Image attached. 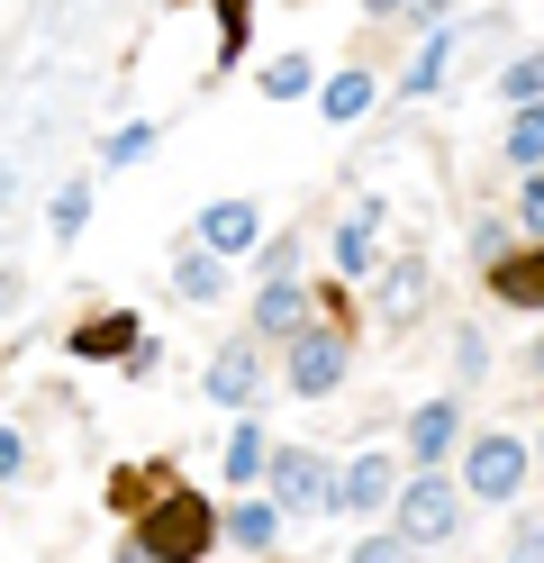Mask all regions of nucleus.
Returning a JSON list of instances; mask_svg holds the SVG:
<instances>
[{
    "mask_svg": "<svg viewBox=\"0 0 544 563\" xmlns=\"http://www.w3.org/2000/svg\"><path fill=\"white\" fill-rule=\"evenodd\" d=\"M535 373H544V336H535Z\"/></svg>",
    "mask_w": 544,
    "mask_h": 563,
    "instance_id": "obj_34",
    "label": "nucleus"
},
{
    "mask_svg": "<svg viewBox=\"0 0 544 563\" xmlns=\"http://www.w3.org/2000/svg\"><path fill=\"white\" fill-rule=\"evenodd\" d=\"M254 82H264V100H300V91H309L318 74H309V55H273V64H264Z\"/></svg>",
    "mask_w": 544,
    "mask_h": 563,
    "instance_id": "obj_16",
    "label": "nucleus"
},
{
    "mask_svg": "<svg viewBox=\"0 0 544 563\" xmlns=\"http://www.w3.org/2000/svg\"><path fill=\"white\" fill-rule=\"evenodd\" d=\"M136 545L155 554V563H209V545H218V509L200 500V490L164 482L155 500H145V518H136Z\"/></svg>",
    "mask_w": 544,
    "mask_h": 563,
    "instance_id": "obj_1",
    "label": "nucleus"
},
{
    "mask_svg": "<svg viewBox=\"0 0 544 563\" xmlns=\"http://www.w3.org/2000/svg\"><path fill=\"white\" fill-rule=\"evenodd\" d=\"M19 473H27V437L0 428V482H19Z\"/></svg>",
    "mask_w": 544,
    "mask_h": 563,
    "instance_id": "obj_27",
    "label": "nucleus"
},
{
    "mask_svg": "<svg viewBox=\"0 0 544 563\" xmlns=\"http://www.w3.org/2000/svg\"><path fill=\"white\" fill-rule=\"evenodd\" d=\"M318 100H326V119H363V100H373V82H363V74H336V82H326Z\"/></svg>",
    "mask_w": 544,
    "mask_h": 563,
    "instance_id": "obj_22",
    "label": "nucleus"
},
{
    "mask_svg": "<svg viewBox=\"0 0 544 563\" xmlns=\"http://www.w3.org/2000/svg\"><path fill=\"white\" fill-rule=\"evenodd\" d=\"M390 500H399V473H390V454H354V464L336 473V509L373 518V509H390Z\"/></svg>",
    "mask_w": 544,
    "mask_h": 563,
    "instance_id": "obj_6",
    "label": "nucleus"
},
{
    "mask_svg": "<svg viewBox=\"0 0 544 563\" xmlns=\"http://www.w3.org/2000/svg\"><path fill=\"white\" fill-rule=\"evenodd\" d=\"M145 155H155V128H119L109 136V164H145Z\"/></svg>",
    "mask_w": 544,
    "mask_h": 563,
    "instance_id": "obj_25",
    "label": "nucleus"
},
{
    "mask_svg": "<svg viewBox=\"0 0 544 563\" xmlns=\"http://www.w3.org/2000/svg\"><path fill=\"white\" fill-rule=\"evenodd\" d=\"M245 46V0H218V55Z\"/></svg>",
    "mask_w": 544,
    "mask_h": 563,
    "instance_id": "obj_26",
    "label": "nucleus"
},
{
    "mask_svg": "<svg viewBox=\"0 0 544 563\" xmlns=\"http://www.w3.org/2000/svg\"><path fill=\"white\" fill-rule=\"evenodd\" d=\"M535 464H544V445H535Z\"/></svg>",
    "mask_w": 544,
    "mask_h": 563,
    "instance_id": "obj_36",
    "label": "nucleus"
},
{
    "mask_svg": "<svg viewBox=\"0 0 544 563\" xmlns=\"http://www.w3.org/2000/svg\"><path fill=\"white\" fill-rule=\"evenodd\" d=\"M354 563H418V545H409V537H363Z\"/></svg>",
    "mask_w": 544,
    "mask_h": 563,
    "instance_id": "obj_24",
    "label": "nucleus"
},
{
    "mask_svg": "<svg viewBox=\"0 0 544 563\" xmlns=\"http://www.w3.org/2000/svg\"><path fill=\"white\" fill-rule=\"evenodd\" d=\"M454 445H463V409H454V400H426V409L409 418V454H418V473H435Z\"/></svg>",
    "mask_w": 544,
    "mask_h": 563,
    "instance_id": "obj_7",
    "label": "nucleus"
},
{
    "mask_svg": "<svg viewBox=\"0 0 544 563\" xmlns=\"http://www.w3.org/2000/svg\"><path fill=\"white\" fill-rule=\"evenodd\" d=\"M336 382H345V328H300V336H290V391L326 400Z\"/></svg>",
    "mask_w": 544,
    "mask_h": 563,
    "instance_id": "obj_5",
    "label": "nucleus"
},
{
    "mask_svg": "<svg viewBox=\"0 0 544 563\" xmlns=\"http://www.w3.org/2000/svg\"><path fill=\"white\" fill-rule=\"evenodd\" d=\"M136 345H145V336H136V309H109V319H91V328H73V364H109V355L127 364Z\"/></svg>",
    "mask_w": 544,
    "mask_h": 563,
    "instance_id": "obj_8",
    "label": "nucleus"
},
{
    "mask_svg": "<svg viewBox=\"0 0 544 563\" xmlns=\"http://www.w3.org/2000/svg\"><path fill=\"white\" fill-rule=\"evenodd\" d=\"M290 264H300V245L273 236V245H264V282H290Z\"/></svg>",
    "mask_w": 544,
    "mask_h": 563,
    "instance_id": "obj_28",
    "label": "nucleus"
},
{
    "mask_svg": "<svg viewBox=\"0 0 544 563\" xmlns=\"http://www.w3.org/2000/svg\"><path fill=\"white\" fill-rule=\"evenodd\" d=\"M336 264H345V273H373V209H363V219H345V236H336Z\"/></svg>",
    "mask_w": 544,
    "mask_h": 563,
    "instance_id": "obj_21",
    "label": "nucleus"
},
{
    "mask_svg": "<svg viewBox=\"0 0 544 563\" xmlns=\"http://www.w3.org/2000/svg\"><path fill=\"white\" fill-rule=\"evenodd\" d=\"M82 219H91V183H64L55 191V236H82Z\"/></svg>",
    "mask_w": 544,
    "mask_h": 563,
    "instance_id": "obj_23",
    "label": "nucleus"
},
{
    "mask_svg": "<svg viewBox=\"0 0 544 563\" xmlns=\"http://www.w3.org/2000/svg\"><path fill=\"white\" fill-rule=\"evenodd\" d=\"M499 91L518 100V110H535V100H544V55H518V64L499 74Z\"/></svg>",
    "mask_w": 544,
    "mask_h": 563,
    "instance_id": "obj_18",
    "label": "nucleus"
},
{
    "mask_svg": "<svg viewBox=\"0 0 544 563\" xmlns=\"http://www.w3.org/2000/svg\"><path fill=\"white\" fill-rule=\"evenodd\" d=\"M508 164H544V110H518V119H508Z\"/></svg>",
    "mask_w": 544,
    "mask_h": 563,
    "instance_id": "obj_19",
    "label": "nucleus"
},
{
    "mask_svg": "<svg viewBox=\"0 0 544 563\" xmlns=\"http://www.w3.org/2000/svg\"><path fill=\"white\" fill-rule=\"evenodd\" d=\"M381 300H390V319H418V309H426V264H399Z\"/></svg>",
    "mask_w": 544,
    "mask_h": 563,
    "instance_id": "obj_17",
    "label": "nucleus"
},
{
    "mask_svg": "<svg viewBox=\"0 0 544 563\" xmlns=\"http://www.w3.org/2000/svg\"><path fill=\"white\" fill-rule=\"evenodd\" d=\"M390 509H399V527H390V537H409V545H445V537H454V518H463V482L418 473Z\"/></svg>",
    "mask_w": 544,
    "mask_h": 563,
    "instance_id": "obj_2",
    "label": "nucleus"
},
{
    "mask_svg": "<svg viewBox=\"0 0 544 563\" xmlns=\"http://www.w3.org/2000/svg\"><path fill=\"white\" fill-rule=\"evenodd\" d=\"M10 300H19V282H10V273H0V309H10Z\"/></svg>",
    "mask_w": 544,
    "mask_h": 563,
    "instance_id": "obj_33",
    "label": "nucleus"
},
{
    "mask_svg": "<svg viewBox=\"0 0 544 563\" xmlns=\"http://www.w3.org/2000/svg\"><path fill=\"white\" fill-rule=\"evenodd\" d=\"M526 464H535V454L518 445V437H481V445H471L463 454V500H518V482H526Z\"/></svg>",
    "mask_w": 544,
    "mask_h": 563,
    "instance_id": "obj_4",
    "label": "nucleus"
},
{
    "mask_svg": "<svg viewBox=\"0 0 544 563\" xmlns=\"http://www.w3.org/2000/svg\"><path fill=\"white\" fill-rule=\"evenodd\" d=\"M254 228H264V219H254V200H218V209H200V245H209L218 264H227V255H245V245H254Z\"/></svg>",
    "mask_w": 544,
    "mask_h": 563,
    "instance_id": "obj_10",
    "label": "nucleus"
},
{
    "mask_svg": "<svg viewBox=\"0 0 544 563\" xmlns=\"http://www.w3.org/2000/svg\"><path fill=\"white\" fill-rule=\"evenodd\" d=\"M363 10H373V19H381V10H409V0H363Z\"/></svg>",
    "mask_w": 544,
    "mask_h": 563,
    "instance_id": "obj_32",
    "label": "nucleus"
},
{
    "mask_svg": "<svg viewBox=\"0 0 544 563\" xmlns=\"http://www.w3.org/2000/svg\"><path fill=\"white\" fill-rule=\"evenodd\" d=\"M518 219H526V228H535V245H544V183H526V191H518Z\"/></svg>",
    "mask_w": 544,
    "mask_h": 563,
    "instance_id": "obj_30",
    "label": "nucleus"
},
{
    "mask_svg": "<svg viewBox=\"0 0 544 563\" xmlns=\"http://www.w3.org/2000/svg\"><path fill=\"white\" fill-rule=\"evenodd\" d=\"M254 391H264V364H254V345H218V355H209V400L245 409Z\"/></svg>",
    "mask_w": 544,
    "mask_h": 563,
    "instance_id": "obj_9",
    "label": "nucleus"
},
{
    "mask_svg": "<svg viewBox=\"0 0 544 563\" xmlns=\"http://www.w3.org/2000/svg\"><path fill=\"white\" fill-rule=\"evenodd\" d=\"M508 563H544V527H518V537H508Z\"/></svg>",
    "mask_w": 544,
    "mask_h": 563,
    "instance_id": "obj_29",
    "label": "nucleus"
},
{
    "mask_svg": "<svg viewBox=\"0 0 544 563\" xmlns=\"http://www.w3.org/2000/svg\"><path fill=\"white\" fill-rule=\"evenodd\" d=\"M218 527H227V545H245V554H264V545L281 537V509H273V500H236V509L218 518Z\"/></svg>",
    "mask_w": 544,
    "mask_h": 563,
    "instance_id": "obj_13",
    "label": "nucleus"
},
{
    "mask_svg": "<svg viewBox=\"0 0 544 563\" xmlns=\"http://www.w3.org/2000/svg\"><path fill=\"white\" fill-rule=\"evenodd\" d=\"M300 328H309L300 282H264V300H254V336H300Z\"/></svg>",
    "mask_w": 544,
    "mask_h": 563,
    "instance_id": "obj_12",
    "label": "nucleus"
},
{
    "mask_svg": "<svg viewBox=\"0 0 544 563\" xmlns=\"http://www.w3.org/2000/svg\"><path fill=\"white\" fill-rule=\"evenodd\" d=\"M119 563H155V554H145V545H136V537H127V545H119Z\"/></svg>",
    "mask_w": 544,
    "mask_h": 563,
    "instance_id": "obj_31",
    "label": "nucleus"
},
{
    "mask_svg": "<svg viewBox=\"0 0 544 563\" xmlns=\"http://www.w3.org/2000/svg\"><path fill=\"white\" fill-rule=\"evenodd\" d=\"M264 473H273V509H290V518L336 509V473H326V454H309V445H281Z\"/></svg>",
    "mask_w": 544,
    "mask_h": 563,
    "instance_id": "obj_3",
    "label": "nucleus"
},
{
    "mask_svg": "<svg viewBox=\"0 0 544 563\" xmlns=\"http://www.w3.org/2000/svg\"><path fill=\"white\" fill-rule=\"evenodd\" d=\"M445 46H454V27H435V37L418 46V64H409V91H435V82H445Z\"/></svg>",
    "mask_w": 544,
    "mask_h": 563,
    "instance_id": "obj_20",
    "label": "nucleus"
},
{
    "mask_svg": "<svg viewBox=\"0 0 544 563\" xmlns=\"http://www.w3.org/2000/svg\"><path fill=\"white\" fill-rule=\"evenodd\" d=\"M218 464H227V482H254V473L273 464V445H264V428H254V418H245V428L227 437V454H218Z\"/></svg>",
    "mask_w": 544,
    "mask_h": 563,
    "instance_id": "obj_14",
    "label": "nucleus"
},
{
    "mask_svg": "<svg viewBox=\"0 0 544 563\" xmlns=\"http://www.w3.org/2000/svg\"><path fill=\"white\" fill-rule=\"evenodd\" d=\"M218 282H227V264H218L209 245H200V255H181V273H173V291H181V300H218Z\"/></svg>",
    "mask_w": 544,
    "mask_h": 563,
    "instance_id": "obj_15",
    "label": "nucleus"
},
{
    "mask_svg": "<svg viewBox=\"0 0 544 563\" xmlns=\"http://www.w3.org/2000/svg\"><path fill=\"white\" fill-rule=\"evenodd\" d=\"M490 291L508 309H544V245H526V255H499L490 264Z\"/></svg>",
    "mask_w": 544,
    "mask_h": 563,
    "instance_id": "obj_11",
    "label": "nucleus"
},
{
    "mask_svg": "<svg viewBox=\"0 0 544 563\" xmlns=\"http://www.w3.org/2000/svg\"><path fill=\"white\" fill-rule=\"evenodd\" d=\"M0 191H10V164H0Z\"/></svg>",
    "mask_w": 544,
    "mask_h": 563,
    "instance_id": "obj_35",
    "label": "nucleus"
}]
</instances>
